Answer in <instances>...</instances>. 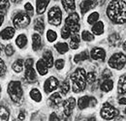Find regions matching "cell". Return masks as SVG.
<instances>
[{"mask_svg":"<svg viewBox=\"0 0 126 121\" xmlns=\"http://www.w3.org/2000/svg\"><path fill=\"white\" fill-rule=\"evenodd\" d=\"M107 15L113 23H125L126 2H124L123 0H112L107 8Z\"/></svg>","mask_w":126,"mask_h":121,"instance_id":"obj_1","label":"cell"},{"mask_svg":"<svg viewBox=\"0 0 126 121\" xmlns=\"http://www.w3.org/2000/svg\"><path fill=\"white\" fill-rule=\"evenodd\" d=\"M72 81V89L74 92L79 93L85 89L86 86V73L82 68H78L70 76Z\"/></svg>","mask_w":126,"mask_h":121,"instance_id":"obj_2","label":"cell"},{"mask_svg":"<svg viewBox=\"0 0 126 121\" xmlns=\"http://www.w3.org/2000/svg\"><path fill=\"white\" fill-rule=\"evenodd\" d=\"M8 94L11 97V100L16 103L20 105L23 101V91H22V87H21V83L19 81L16 80H13L9 83L8 85V89H7Z\"/></svg>","mask_w":126,"mask_h":121,"instance_id":"obj_3","label":"cell"},{"mask_svg":"<svg viewBox=\"0 0 126 121\" xmlns=\"http://www.w3.org/2000/svg\"><path fill=\"white\" fill-rule=\"evenodd\" d=\"M47 19H48V23H50L53 26H58L61 23L62 20V13L59 7L54 6L52 7L47 14Z\"/></svg>","mask_w":126,"mask_h":121,"instance_id":"obj_4","label":"cell"},{"mask_svg":"<svg viewBox=\"0 0 126 121\" xmlns=\"http://www.w3.org/2000/svg\"><path fill=\"white\" fill-rule=\"evenodd\" d=\"M126 64V55L121 53V52H117L114 53L112 56H110V60H109V66L110 68L116 69V70H121Z\"/></svg>","mask_w":126,"mask_h":121,"instance_id":"obj_5","label":"cell"},{"mask_svg":"<svg viewBox=\"0 0 126 121\" xmlns=\"http://www.w3.org/2000/svg\"><path fill=\"white\" fill-rule=\"evenodd\" d=\"M65 25L72 33H78L79 31V17L77 13H71L65 19Z\"/></svg>","mask_w":126,"mask_h":121,"instance_id":"obj_6","label":"cell"},{"mask_svg":"<svg viewBox=\"0 0 126 121\" xmlns=\"http://www.w3.org/2000/svg\"><path fill=\"white\" fill-rule=\"evenodd\" d=\"M13 22H14V25L16 26V28L17 29L25 28L30 23V16L22 12L17 13L13 19Z\"/></svg>","mask_w":126,"mask_h":121,"instance_id":"obj_7","label":"cell"},{"mask_svg":"<svg viewBox=\"0 0 126 121\" xmlns=\"http://www.w3.org/2000/svg\"><path fill=\"white\" fill-rule=\"evenodd\" d=\"M100 114L102 118L106 120H111L118 114V110H116L112 106H110L109 103H105L101 108Z\"/></svg>","mask_w":126,"mask_h":121,"instance_id":"obj_8","label":"cell"},{"mask_svg":"<svg viewBox=\"0 0 126 121\" xmlns=\"http://www.w3.org/2000/svg\"><path fill=\"white\" fill-rule=\"evenodd\" d=\"M97 104V101L94 97H89V96H82L80 97L78 101V106L79 109H84L86 107H92L95 106Z\"/></svg>","mask_w":126,"mask_h":121,"instance_id":"obj_9","label":"cell"},{"mask_svg":"<svg viewBox=\"0 0 126 121\" xmlns=\"http://www.w3.org/2000/svg\"><path fill=\"white\" fill-rule=\"evenodd\" d=\"M58 80L56 77L54 76H50L48 77L47 80L45 81V84H44V89H45V92L46 93H50L52 91H54L57 87H58Z\"/></svg>","mask_w":126,"mask_h":121,"instance_id":"obj_10","label":"cell"},{"mask_svg":"<svg viewBox=\"0 0 126 121\" xmlns=\"http://www.w3.org/2000/svg\"><path fill=\"white\" fill-rule=\"evenodd\" d=\"M63 109H64V114L66 116H70L72 114V111L76 106V100L74 98H69L66 101L63 102Z\"/></svg>","mask_w":126,"mask_h":121,"instance_id":"obj_11","label":"cell"},{"mask_svg":"<svg viewBox=\"0 0 126 121\" xmlns=\"http://www.w3.org/2000/svg\"><path fill=\"white\" fill-rule=\"evenodd\" d=\"M90 56L93 60H100L104 61L106 57V51L104 50V48L101 47H94L92 48L91 52H90Z\"/></svg>","mask_w":126,"mask_h":121,"instance_id":"obj_12","label":"cell"},{"mask_svg":"<svg viewBox=\"0 0 126 121\" xmlns=\"http://www.w3.org/2000/svg\"><path fill=\"white\" fill-rule=\"evenodd\" d=\"M94 6H95V0H83L80 3V5H79L81 14H85L90 9H92Z\"/></svg>","mask_w":126,"mask_h":121,"instance_id":"obj_13","label":"cell"},{"mask_svg":"<svg viewBox=\"0 0 126 121\" xmlns=\"http://www.w3.org/2000/svg\"><path fill=\"white\" fill-rule=\"evenodd\" d=\"M15 35V29L13 27H6L0 32V38L3 40H10Z\"/></svg>","mask_w":126,"mask_h":121,"instance_id":"obj_14","label":"cell"},{"mask_svg":"<svg viewBox=\"0 0 126 121\" xmlns=\"http://www.w3.org/2000/svg\"><path fill=\"white\" fill-rule=\"evenodd\" d=\"M24 76L27 79V81L29 82H34L37 79V76H36V72L34 70L33 67H26L25 68V73H24Z\"/></svg>","mask_w":126,"mask_h":121,"instance_id":"obj_15","label":"cell"},{"mask_svg":"<svg viewBox=\"0 0 126 121\" xmlns=\"http://www.w3.org/2000/svg\"><path fill=\"white\" fill-rule=\"evenodd\" d=\"M62 102V98L59 93H53L48 98V104L51 106H57Z\"/></svg>","mask_w":126,"mask_h":121,"instance_id":"obj_16","label":"cell"},{"mask_svg":"<svg viewBox=\"0 0 126 121\" xmlns=\"http://www.w3.org/2000/svg\"><path fill=\"white\" fill-rule=\"evenodd\" d=\"M62 5L64 7V10L67 13H73L76 9V4L75 0H61Z\"/></svg>","mask_w":126,"mask_h":121,"instance_id":"obj_17","label":"cell"},{"mask_svg":"<svg viewBox=\"0 0 126 121\" xmlns=\"http://www.w3.org/2000/svg\"><path fill=\"white\" fill-rule=\"evenodd\" d=\"M49 3V0H36V6H37V13L39 15L44 14L47 5Z\"/></svg>","mask_w":126,"mask_h":121,"instance_id":"obj_18","label":"cell"},{"mask_svg":"<svg viewBox=\"0 0 126 121\" xmlns=\"http://www.w3.org/2000/svg\"><path fill=\"white\" fill-rule=\"evenodd\" d=\"M36 67H37V71L39 72V74L41 76H45L47 74V65L46 64V62L43 60V59H40L38 60L37 64H36Z\"/></svg>","mask_w":126,"mask_h":121,"instance_id":"obj_19","label":"cell"},{"mask_svg":"<svg viewBox=\"0 0 126 121\" xmlns=\"http://www.w3.org/2000/svg\"><path fill=\"white\" fill-rule=\"evenodd\" d=\"M117 92L119 94L126 93V75H122L117 82Z\"/></svg>","mask_w":126,"mask_h":121,"instance_id":"obj_20","label":"cell"},{"mask_svg":"<svg viewBox=\"0 0 126 121\" xmlns=\"http://www.w3.org/2000/svg\"><path fill=\"white\" fill-rule=\"evenodd\" d=\"M41 45H42L41 36L38 33L33 34V36H32V47H33V50L37 51L41 47Z\"/></svg>","mask_w":126,"mask_h":121,"instance_id":"obj_21","label":"cell"},{"mask_svg":"<svg viewBox=\"0 0 126 121\" xmlns=\"http://www.w3.org/2000/svg\"><path fill=\"white\" fill-rule=\"evenodd\" d=\"M101 90L104 92H109L113 87V81L110 78H106L102 83H101Z\"/></svg>","mask_w":126,"mask_h":121,"instance_id":"obj_22","label":"cell"},{"mask_svg":"<svg viewBox=\"0 0 126 121\" xmlns=\"http://www.w3.org/2000/svg\"><path fill=\"white\" fill-rule=\"evenodd\" d=\"M43 60L46 62L48 68L52 67L53 65V57H52V53L50 50H46L43 54Z\"/></svg>","mask_w":126,"mask_h":121,"instance_id":"obj_23","label":"cell"},{"mask_svg":"<svg viewBox=\"0 0 126 121\" xmlns=\"http://www.w3.org/2000/svg\"><path fill=\"white\" fill-rule=\"evenodd\" d=\"M34 29L36 31H38L39 33H43L44 29H45V24H44V19L43 17H38L35 22H34Z\"/></svg>","mask_w":126,"mask_h":121,"instance_id":"obj_24","label":"cell"},{"mask_svg":"<svg viewBox=\"0 0 126 121\" xmlns=\"http://www.w3.org/2000/svg\"><path fill=\"white\" fill-rule=\"evenodd\" d=\"M92 32L95 35H101L104 32V23L102 21L95 22L94 25L92 26Z\"/></svg>","mask_w":126,"mask_h":121,"instance_id":"obj_25","label":"cell"},{"mask_svg":"<svg viewBox=\"0 0 126 121\" xmlns=\"http://www.w3.org/2000/svg\"><path fill=\"white\" fill-rule=\"evenodd\" d=\"M16 44L19 48H23L25 45H27V38L24 34H20L17 36L16 39Z\"/></svg>","mask_w":126,"mask_h":121,"instance_id":"obj_26","label":"cell"},{"mask_svg":"<svg viewBox=\"0 0 126 121\" xmlns=\"http://www.w3.org/2000/svg\"><path fill=\"white\" fill-rule=\"evenodd\" d=\"M89 57V53L87 50H83L82 52H80L79 54H76L75 57H74V62L75 63H79V62H81V61H84L86 59H88Z\"/></svg>","mask_w":126,"mask_h":121,"instance_id":"obj_27","label":"cell"},{"mask_svg":"<svg viewBox=\"0 0 126 121\" xmlns=\"http://www.w3.org/2000/svg\"><path fill=\"white\" fill-rule=\"evenodd\" d=\"M109 43L112 46H117L120 43V36L117 33H113L109 36Z\"/></svg>","mask_w":126,"mask_h":121,"instance_id":"obj_28","label":"cell"},{"mask_svg":"<svg viewBox=\"0 0 126 121\" xmlns=\"http://www.w3.org/2000/svg\"><path fill=\"white\" fill-rule=\"evenodd\" d=\"M79 45V36L78 33H73L72 37H71V41H70V46L73 49H77Z\"/></svg>","mask_w":126,"mask_h":121,"instance_id":"obj_29","label":"cell"},{"mask_svg":"<svg viewBox=\"0 0 126 121\" xmlns=\"http://www.w3.org/2000/svg\"><path fill=\"white\" fill-rule=\"evenodd\" d=\"M23 66H24V61L22 59H17L13 64V70L16 73H20L23 70Z\"/></svg>","mask_w":126,"mask_h":121,"instance_id":"obj_30","label":"cell"},{"mask_svg":"<svg viewBox=\"0 0 126 121\" xmlns=\"http://www.w3.org/2000/svg\"><path fill=\"white\" fill-rule=\"evenodd\" d=\"M30 97L31 99H33L35 102H41L42 100V95H41V92L38 90L37 88H33L31 91H30Z\"/></svg>","mask_w":126,"mask_h":121,"instance_id":"obj_31","label":"cell"},{"mask_svg":"<svg viewBox=\"0 0 126 121\" xmlns=\"http://www.w3.org/2000/svg\"><path fill=\"white\" fill-rule=\"evenodd\" d=\"M10 111L5 106H0V121H6L9 119Z\"/></svg>","mask_w":126,"mask_h":121,"instance_id":"obj_32","label":"cell"},{"mask_svg":"<svg viewBox=\"0 0 126 121\" xmlns=\"http://www.w3.org/2000/svg\"><path fill=\"white\" fill-rule=\"evenodd\" d=\"M55 48H56V50H57L59 53H61V54L66 53V52L69 50V46H68V45H67L66 43H57V44L55 45Z\"/></svg>","mask_w":126,"mask_h":121,"instance_id":"obj_33","label":"cell"},{"mask_svg":"<svg viewBox=\"0 0 126 121\" xmlns=\"http://www.w3.org/2000/svg\"><path fill=\"white\" fill-rule=\"evenodd\" d=\"M60 93L62 94V95H66L69 90H70V84H69V80L68 79H66V80H64L62 83L60 84Z\"/></svg>","mask_w":126,"mask_h":121,"instance_id":"obj_34","label":"cell"},{"mask_svg":"<svg viewBox=\"0 0 126 121\" xmlns=\"http://www.w3.org/2000/svg\"><path fill=\"white\" fill-rule=\"evenodd\" d=\"M81 38L83 41H86V42H91L94 40V35L92 33H90L89 31H83L82 34H81Z\"/></svg>","mask_w":126,"mask_h":121,"instance_id":"obj_35","label":"cell"},{"mask_svg":"<svg viewBox=\"0 0 126 121\" xmlns=\"http://www.w3.org/2000/svg\"><path fill=\"white\" fill-rule=\"evenodd\" d=\"M10 7V2L9 0H0V12L5 13Z\"/></svg>","mask_w":126,"mask_h":121,"instance_id":"obj_36","label":"cell"},{"mask_svg":"<svg viewBox=\"0 0 126 121\" xmlns=\"http://www.w3.org/2000/svg\"><path fill=\"white\" fill-rule=\"evenodd\" d=\"M56 38H57V34H56V32H54L53 30H47V39L48 42L52 43V42H54V41L56 40Z\"/></svg>","mask_w":126,"mask_h":121,"instance_id":"obj_37","label":"cell"},{"mask_svg":"<svg viewBox=\"0 0 126 121\" xmlns=\"http://www.w3.org/2000/svg\"><path fill=\"white\" fill-rule=\"evenodd\" d=\"M98 18H99V14L97 12H94L91 15H89V16L87 17V22L89 24H94L95 22L98 20Z\"/></svg>","mask_w":126,"mask_h":121,"instance_id":"obj_38","label":"cell"},{"mask_svg":"<svg viewBox=\"0 0 126 121\" xmlns=\"http://www.w3.org/2000/svg\"><path fill=\"white\" fill-rule=\"evenodd\" d=\"M71 34H72L71 30H70L66 25L61 29V37H62L63 39H68V38H70V37H71Z\"/></svg>","mask_w":126,"mask_h":121,"instance_id":"obj_39","label":"cell"},{"mask_svg":"<svg viewBox=\"0 0 126 121\" xmlns=\"http://www.w3.org/2000/svg\"><path fill=\"white\" fill-rule=\"evenodd\" d=\"M96 80V75L93 72H89L86 74V81L88 83H92Z\"/></svg>","mask_w":126,"mask_h":121,"instance_id":"obj_40","label":"cell"},{"mask_svg":"<svg viewBox=\"0 0 126 121\" xmlns=\"http://www.w3.org/2000/svg\"><path fill=\"white\" fill-rule=\"evenodd\" d=\"M14 52H15V49H14L13 45H6V47H5V53H6L7 56H12L14 54Z\"/></svg>","mask_w":126,"mask_h":121,"instance_id":"obj_41","label":"cell"},{"mask_svg":"<svg viewBox=\"0 0 126 121\" xmlns=\"http://www.w3.org/2000/svg\"><path fill=\"white\" fill-rule=\"evenodd\" d=\"M6 73V65L4 63V61L0 58V76H4Z\"/></svg>","mask_w":126,"mask_h":121,"instance_id":"obj_42","label":"cell"},{"mask_svg":"<svg viewBox=\"0 0 126 121\" xmlns=\"http://www.w3.org/2000/svg\"><path fill=\"white\" fill-rule=\"evenodd\" d=\"M64 64H65V62L63 59H58V60L55 61V68L57 69V70H62L63 68H64Z\"/></svg>","mask_w":126,"mask_h":121,"instance_id":"obj_43","label":"cell"},{"mask_svg":"<svg viewBox=\"0 0 126 121\" xmlns=\"http://www.w3.org/2000/svg\"><path fill=\"white\" fill-rule=\"evenodd\" d=\"M24 9H25V11L27 12V13H30V14H32L33 13V7H32V5L28 2V3H26L25 4V6H24Z\"/></svg>","mask_w":126,"mask_h":121,"instance_id":"obj_44","label":"cell"},{"mask_svg":"<svg viewBox=\"0 0 126 121\" xmlns=\"http://www.w3.org/2000/svg\"><path fill=\"white\" fill-rule=\"evenodd\" d=\"M110 76H111V73H110L109 70H105L104 73H103V75H102V77H103L104 79H106V78H110Z\"/></svg>","mask_w":126,"mask_h":121,"instance_id":"obj_45","label":"cell"},{"mask_svg":"<svg viewBox=\"0 0 126 121\" xmlns=\"http://www.w3.org/2000/svg\"><path fill=\"white\" fill-rule=\"evenodd\" d=\"M49 120H59V118L57 117V115L55 113H51L50 116H49Z\"/></svg>","mask_w":126,"mask_h":121,"instance_id":"obj_46","label":"cell"},{"mask_svg":"<svg viewBox=\"0 0 126 121\" xmlns=\"http://www.w3.org/2000/svg\"><path fill=\"white\" fill-rule=\"evenodd\" d=\"M25 115H26V113H25L24 111H21V112L19 113V115H18V119H19V120H23V119L25 118Z\"/></svg>","mask_w":126,"mask_h":121,"instance_id":"obj_47","label":"cell"},{"mask_svg":"<svg viewBox=\"0 0 126 121\" xmlns=\"http://www.w3.org/2000/svg\"><path fill=\"white\" fill-rule=\"evenodd\" d=\"M3 21H4V13H2V12H0V26L2 25V23H3Z\"/></svg>","mask_w":126,"mask_h":121,"instance_id":"obj_48","label":"cell"},{"mask_svg":"<svg viewBox=\"0 0 126 121\" xmlns=\"http://www.w3.org/2000/svg\"><path fill=\"white\" fill-rule=\"evenodd\" d=\"M118 103L120 104V105H126V98H121V99H119V101H118Z\"/></svg>","mask_w":126,"mask_h":121,"instance_id":"obj_49","label":"cell"},{"mask_svg":"<svg viewBox=\"0 0 126 121\" xmlns=\"http://www.w3.org/2000/svg\"><path fill=\"white\" fill-rule=\"evenodd\" d=\"M122 47H123V49H124V50L126 51V41L124 42V43H123V45H122Z\"/></svg>","mask_w":126,"mask_h":121,"instance_id":"obj_50","label":"cell"},{"mask_svg":"<svg viewBox=\"0 0 126 121\" xmlns=\"http://www.w3.org/2000/svg\"><path fill=\"white\" fill-rule=\"evenodd\" d=\"M2 48H3V45H2L1 44H0V52L2 51Z\"/></svg>","mask_w":126,"mask_h":121,"instance_id":"obj_51","label":"cell"},{"mask_svg":"<svg viewBox=\"0 0 126 121\" xmlns=\"http://www.w3.org/2000/svg\"><path fill=\"white\" fill-rule=\"evenodd\" d=\"M12 2H16V0H11Z\"/></svg>","mask_w":126,"mask_h":121,"instance_id":"obj_52","label":"cell"},{"mask_svg":"<svg viewBox=\"0 0 126 121\" xmlns=\"http://www.w3.org/2000/svg\"><path fill=\"white\" fill-rule=\"evenodd\" d=\"M0 92H1V86H0Z\"/></svg>","mask_w":126,"mask_h":121,"instance_id":"obj_53","label":"cell"},{"mask_svg":"<svg viewBox=\"0 0 126 121\" xmlns=\"http://www.w3.org/2000/svg\"><path fill=\"white\" fill-rule=\"evenodd\" d=\"M125 113H126V108H125Z\"/></svg>","mask_w":126,"mask_h":121,"instance_id":"obj_54","label":"cell"}]
</instances>
